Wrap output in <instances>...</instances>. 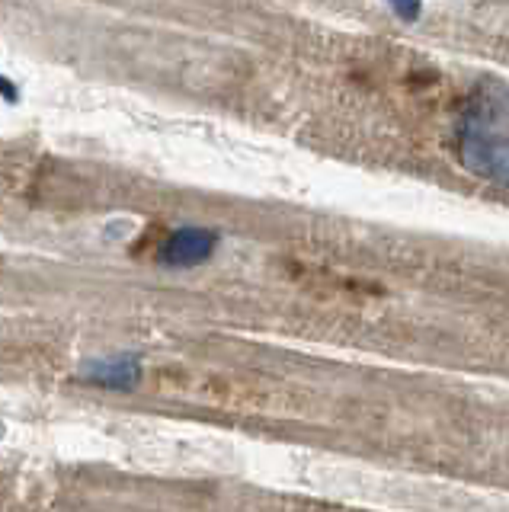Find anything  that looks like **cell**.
<instances>
[{
	"label": "cell",
	"mask_w": 509,
	"mask_h": 512,
	"mask_svg": "<svg viewBox=\"0 0 509 512\" xmlns=\"http://www.w3.org/2000/svg\"><path fill=\"white\" fill-rule=\"evenodd\" d=\"M458 160L487 183L509 186V90L497 80L477 87L458 119Z\"/></svg>",
	"instance_id": "cell-1"
},
{
	"label": "cell",
	"mask_w": 509,
	"mask_h": 512,
	"mask_svg": "<svg viewBox=\"0 0 509 512\" xmlns=\"http://www.w3.org/2000/svg\"><path fill=\"white\" fill-rule=\"evenodd\" d=\"M218 247V231L209 228H177L170 231L167 240L157 250V260L164 266H177V269H189L205 263Z\"/></svg>",
	"instance_id": "cell-2"
},
{
	"label": "cell",
	"mask_w": 509,
	"mask_h": 512,
	"mask_svg": "<svg viewBox=\"0 0 509 512\" xmlns=\"http://www.w3.org/2000/svg\"><path fill=\"white\" fill-rule=\"evenodd\" d=\"M77 378L87 384H97V388H109V391H132L141 381V359L138 356L93 359V362H84Z\"/></svg>",
	"instance_id": "cell-3"
},
{
	"label": "cell",
	"mask_w": 509,
	"mask_h": 512,
	"mask_svg": "<svg viewBox=\"0 0 509 512\" xmlns=\"http://www.w3.org/2000/svg\"><path fill=\"white\" fill-rule=\"evenodd\" d=\"M388 4L404 23H417L423 13V0H388Z\"/></svg>",
	"instance_id": "cell-4"
},
{
	"label": "cell",
	"mask_w": 509,
	"mask_h": 512,
	"mask_svg": "<svg viewBox=\"0 0 509 512\" xmlns=\"http://www.w3.org/2000/svg\"><path fill=\"white\" fill-rule=\"evenodd\" d=\"M0 100H7V103H17V100H20L17 84H13V80L4 77V74H0Z\"/></svg>",
	"instance_id": "cell-5"
}]
</instances>
